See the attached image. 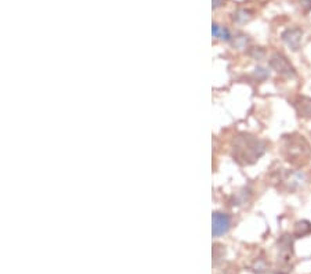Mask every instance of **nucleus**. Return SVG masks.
<instances>
[{
	"label": "nucleus",
	"instance_id": "obj_9",
	"mask_svg": "<svg viewBox=\"0 0 311 274\" xmlns=\"http://www.w3.org/2000/svg\"><path fill=\"white\" fill-rule=\"evenodd\" d=\"M267 262H265V259H263V258H259L257 260H255V263L251 266L252 271H255V273L257 274H263L267 271Z\"/></svg>",
	"mask_w": 311,
	"mask_h": 274
},
{
	"label": "nucleus",
	"instance_id": "obj_2",
	"mask_svg": "<svg viewBox=\"0 0 311 274\" xmlns=\"http://www.w3.org/2000/svg\"><path fill=\"white\" fill-rule=\"evenodd\" d=\"M281 155L293 166L302 167L310 161L311 147L303 136L292 133L281 140Z\"/></svg>",
	"mask_w": 311,
	"mask_h": 274
},
{
	"label": "nucleus",
	"instance_id": "obj_5",
	"mask_svg": "<svg viewBox=\"0 0 311 274\" xmlns=\"http://www.w3.org/2000/svg\"><path fill=\"white\" fill-rule=\"evenodd\" d=\"M293 255V242L289 236H283L278 241V258L282 263H288ZM278 259V260H279Z\"/></svg>",
	"mask_w": 311,
	"mask_h": 274
},
{
	"label": "nucleus",
	"instance_id": "obj_7",
	"mask_svg": "<svg viewBox=\"0 0 311 274\" xmlns=\"http://www.w3.org/2000/svg\"><path fill=\"white\" fill-rule=\"evenodd\" d=\"M302 36L303 32L302 29L299 28H293V29H288L282 33V39L283 42L286 43L291 49L293 50H297L299 46H300V42H302Z\"/></svg>",
	"mask_w": 311,
	"mask_h": 274
},
{
	"label": "nucleus",
	"instance_id": "obj_1",
	"mask_svg": "<svg viewBox=\"0 0 311 274\" xmlns=\"http://www.w3.org/2000/svg\"><path fill=\"white\" fill-rule=\"evenodd\" d=\"M267 144L255 136L241 133L232 143V157L241 165H252L265 153Z\"/></svg>",
	"mask_w": 311,
	"mask_h": 274
},
{
	"label": "nucleus",
	"instance_id": "obj_4",
	"mask_svg": "<svg viewBox=\"0 0 311 274\" xmlns=\"http://www.w3.org/2000/svg\"><path fill=\"white\" fill-rule=\"evenodd\" d=\"M231 227V219L230 216L221 212L213 214V236L220 237L230 230Z\"/></svg>",
	"mask_w": 311,
	"mask_h": 274
},
{
	"label": "nucleus",
	"instance_id": "obj_8",
	"mask_svg": "<svg viewBox=\"0 0 311 274\" xmlns=\"http://www.w3.org/2000/svg\"><path fill=\"white\" fill-rule=\"evenodd\" d=\"M311 234V223L308 220H300L295 224V228H293V236L296 238H302L307 237Z\"/></svg>",
	"mask_w": 311,
	"mask_h": 274
},
{
	"label": "nucleus",
	"instance_id": "obj_3",
	"mask_svg": "<svg viewBox=\"0 0 311 274\" xmlns=\"http://www.w3.org/2000/svg\"><path fill=\"white\" fill-rule=\"evenodd\" d=\"M270 67H271L277 74H279L281 76H285V78H295V76H296V71L293 68V65L291 64L288 58L283 56V54H281V53H275L274 56L271 57Z\"/></svg>",
	"mask_w": 311,
	"mask_h": 274
},
{
	"label": "nucleus",
	"instance_id": "obj_11",
	"mask_svg": "<svg viewBox=\"0 0 311 274\" xmlns=\"http://www.w3.org/2000/svg\"><path fill=\"white\" fill-rule=\"evenodd\" d=\"M277 274H286V273H277Z\"/></svg>",
	"mask_w": 311,
	"mask_h": 274
},
{
	"label": "nucleus",
	"instance_id": "obj_10",
	"mask_svg": "<svg viewBox=\"0 0 311 274\" xmlns=\"http://www.w3.org/2000/svg\"><path fill=\"white\" fill-rule=\"evenodd\" d=\"M302 5L306 10H311V0H302Z\"/></svg>",
	"mask_w": 311,
	"mask_h": 274
},
{
	"label": "nucleus",
	"instance_id": "obj_6",
	"mask_svg": "<svg viewBox=\"0 0 311 274\" xmlns=\"http://www.w3.org/2000/svg\"><path fill=\"white\" fill-rule=\"evenodd\" d=\"M293 107L296 110L297 115L303 119H310L311 118V98L306 96H299L293 101Z\"/></svg>",
	"mask_w": 311,
	"mask_h": 274
}]
</instances>
